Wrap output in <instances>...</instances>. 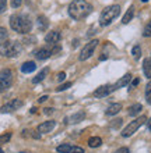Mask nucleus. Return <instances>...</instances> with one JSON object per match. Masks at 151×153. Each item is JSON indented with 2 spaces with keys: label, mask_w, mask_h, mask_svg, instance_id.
<instances>
[{
  "label": "nucleus",
  "mask_w": 151,
  "mask_h": 153,
  "mask_svg": "<svg viewBox=\"0 0 151 153\" xmlns=\"http://www.w3.org/2000/svg\"><path fill=\"white\" fill-rule=\"evenodd\" d=\"M131 54H133V57H134L136 60H139L140 56H141V49H140L139 45H136L134 48L131 49Z\"/></svg>",
  "instance_id": "nucleus-25"
},
{
  "label": "nucleus",
  "mask_w": 151,
  "mask_h": 153,
  "mask_svg": "<svg viewBox=\"0 0 151 153\" xmlns=\"http://www.w3.org/2000/svg\"><path fill=\"white\" fill-rule=\"evenodd\" d=\"M57 52H60L59 43H48L46 46H44V48H41L39 50L35 52V57L38 60L44 61V60H48L52 54H56Z\"/></svg>",
  "instance_id": "nucleus-4"
},
{
  "label": "nucleus",
  "mask_w": 151,
  "mask_h": 153,
  "mask_svg": "<svg viewBox=\"0 0 151 153\" xmlns=\"http://www.w3.org/2000/svg\"><path fill=\"white\" fill-rule=\"evenodd\" d=\"M2 48V54L6 57H16L21 53V45L18 42H7Z\"/></svg>",
  "instance_id": "nucleus-6"
},
{
  "label": "nucleus",
  "mask_w": 151,
  "mask_h": 153,
  "mask_svg": "<svg viewBox=\"0 0 151 153\" xmlns=\"http://www.w3.org/2000/svg\"><path fill=\"white\" fill-rule=\"evenodd\" d=\"M46 100H48V96H46V95H44V96H41L39 99H38L39 103H44V102H46Z\"/></svg>",
  "instance_id": "nucleus-36"
},
{
  "label": "nucleus",
  "mask_w": 151,
  "mask_h": 153,
  "mask_svg": "<svg viewBox=\"0 0 151 153\" xmlns=\"http://www.w3.org/2000/svg\"><path fill=\"white\" fill-rule=\"evenodd\" d=\"M37 22H38V28L41 29V31H45V29L49 27V21H48V18H46L45 16H39V17H38Z\"/></svg>",
  "instance_id": "nucleus-18"
},
{
  "label": "nucleus",
  "mask_w": 151,
  "mask_h": 153,
  "mask_svg": "<svg viewBox=\"0 0 151 153\" xmlns=\"http://www.w3.org/2000/svg\"><path fill=\"white\" fill-rule=\"evenodd\" d=\"M115 153H130V150L127 149V148H120V149H118Z\"/></svg>",
  "instance_id": "nucleus-34"
},
{
  "label": "nucleus",
  "mask_w": 151,
  "mask_h": 153,
  "mask_svg": "<svg viewBox=\"0 0 151 153\" xmlns=\"http://www.w3.org/2000/svg\"><path fill=\"white\" fill-rule=\"evenodd\" d=\"M130 81H131V74H126V75L122 76V78H120V79H119L118 82L113 85L115 91H116V89H119V88H123V86H126V85L129 84Z\"/></svg>",
  "instance_id": "nucleus-14"
},
{
  "label": "nucleus",
  "mask_w": 151,
  "mask_h": 153,
  "mask_svg": "<svg viewBox=\"0 0 151 153\" xmlns=\"http://www.w3.org/2000/svg\"><path fill=\"white\" fill-rule=\"evenodd\" d=\"M55 127H56V121H53V120L45 121V123H42V124L38 127V132L39 134H48V132H50Z\"/></svg>",
  "instance_id": "nucleus-12"
},
{
  "label": "nucleus",
  "mask_w": 151,
  "mask_h": 153,
  "mask_svg": "<svg viewBox=\"0 0 151 153\" xmlns=\"http://www.w3.org/2000/svg\"><path fill=\"white\" fill-rule=\"evenodd\" d=\"M20 153H27V152H20Z\"/></svg>",
  "instance_id": "nucleus-42"
},
{
  "label": "nucleus",
  "mask_w": 151,
  "mask_h": 153,
  "mask_svg": "<svg viewBox=\"0 0 151 153\" xmlns=\"http://www.w3.org/2000/svg\"><path fill=\"white\" fill-rule=\"evenodd\" d=\"M147 127H148V129H150V131H151V118L147 121Z\"/></svg>",
  "instance_id": "nucleus-38"
},
{
  "label": "nucleus",
  "mask_w": 151,
  "mask_h": 153,
  "mask_svg": "<svg viewBox=\"0 0 151 153\" xmlns=\"http://www.w3.org/2000/svg\"><path fill=\"white\" fill-rule=\"evenodd\" d=\"M115 123H112V127L113 128H118V127H120L122 125V123H123V120L122 118H116V120H113Z\"/></svg>",
  "instance_id": "nucleus-32"
},
{
  "label": "nucleus",
  "mask_w": 151,
  "mask_h": 153,
  "mask_svg": "<svg viewBox=\"0 0 151 153\" xmlns=\"http://www.w3.org/2000/svg\"><path fill=\"white\" fill-rule=\"evenodd\" d=\"M139 82H140L139 78H134V79H133V82H131V85H130V89L134 88V86H137V85H139Z\"/></svg>",
  "instance_id": "nucleus-35"
},
{
  "label": "nucleus",
  "mask_w": 151,
  "mask_h": 153,
  "mask_svg": "<svg viewBox=\"0 0 151 153\" xmlns=\"http://www.w3.org/2000/svg\"><path fill=\"white\" fill-rule=\"evenodd\" d=\"M102 145V139L99 137H91L88 139V146L90 148H99Z\"/></svg>",
  "instance_id": "nucleus-22"
},
{
  "label": "nucleus",
  "mask_w": 151,
  "mask_h": 153,
  "mask_svg": "<svg viewBox=\"0 0 151 153\" xmlns=\"http://www.w3.org/2000/svg\"><path fill=\"white\" fill-rule=\"evenodd\" d=\"M55 111V109H45V114H52Z\"/></svg>",
  "instance_id": "nucleus-37"
},
{
  "label": "nucleus",
  "mask_w": 151,
  "mask_h": 153,
  "mask_svg": "<svg viewBox=\"0 0 151 153\" xmlns=\"http://www.w3.org/2000/svg\"><path fill=\"white\" fill-rule=\"evenodd\" d=\"M6 7H7V0H0V13L6 11Z\"/></svg>",
  "instance_id": "nucleus-30"
},
{
  "label": "nucleus",
  "mask_w": 151,
  "mask_h": 153,
  "mask_svg": "<svg viewBox=\"0 0 151 153\" xmlns=\"http://www.w3.org/2000/svg\"><path fill=\"white\" fill-rule=\"evenodd\" d=\"M13 84V73L11 70L4 68L0 71V91H6Z\"/></svg>",
  "instance_id": "nucleus-8"
},
{
  "label": "nucleus",
  "mask_w": 151,
  "mask_h": 153,
  "mask_svg": "<svg viewBox=\"0 0 151 153\" xmlns=\"http://www.w3.org/2000/svg\"><path fill=\"white\" fill-rule=\"evenodd\" d=\"M141 110H143V106L140 105V103H136V105H131L130 107H129V114H130L131 117H134V116H137Z\"/></svg>",
  "instance_id": "nucleus-21"
},
{
  "label": "nucleus",
  "mask_w": 151,
  "mask_h": 153,
  "mask_svg": "<svg viewBox=\"0 0 151 153\" xmlns=\"http://www.w3.org/2000/svg\"><path fill=\"white\" fill-rule=\"evenodd\" d=\"M48 73H49V70H48V68H44V70L41 71V73H39L37 76H35V78H34L32 82H34V84H39L41 81L45 79V76L48 75Z\"/></svg>",
  "instance_id": "nucleus-24"
},
{
  "label": "nucleus",
  "mask_w": 151,
  "mask_h": 153,
  "mask_svg": "<svg viewBox=\"0 0 151 153\" xmlns=\"http://www.w3.org/2000/svg\"><path fill=\"white\" fill-rule=\"evenodd\" d=\"M92 13V6L86 0H74L69 4V16L76 21L84 20Z\"/></svg>",
  "instance_id": "nucleus-1"
},
{
  "label": "nucleus",
  "mask_w": 151,
  "mask_h": 153,
  "mask_svg": "<svg viewBox=\"0 0 151 153\" xmlns=\"http://www.w3.org/2000/svg\"><path fill=\"white\" fill-rule=\"evenodd\" d=\"M10 27L18 33H28L32 29V21L27 14H13L10 17Z\"/></svg>",
  "instance_id": "nucleus-2"
},
{
  "label": "nucleus",
  "mask_w": 151,
  "mask_h": 153,
  "mask_svg": "<svg viewBox=\"0 0 151 153\" xmlns=\"http://www.w3.org/2000/svg\"><path fill=\"white\" fill-rule=\"evenodd\" d=\"M57 152L59 153H84V149L80 146H73V145H59L57 146Z\"/></svg>",
  "instance_id": "nucleus-10"
},
{
  "label": "nucleus",
  "mask_w": 151,
  "mask_h": 153,
  "mask_svg": "<svg viewBox=\"0 0 151 153\" xmlns=\"http://www.w3.org/2000/svg\"><path fill=\"white\" fill-rule=\"evenodd\" d=\"M23 4V0H11V7L13 8H18Z\"/></svg>",
  "instance_id": "nucleus-31"
},
{
  "label": "nucleus",
  "mask_w": 151,
  "mask_h": 153,
  "mask_svg": "<svg viewBox=\"0 0 151 153\" xmlns=\"http://www.w3.org/2000/svg\"><path fill=\"white\" fill-rule=\"evenodd\" d=\"M35 68H37V64L34 61H25L24 64L21 65V73L29 74V73H32V71H35Z\"/></svg>",
  "instance_id": "nucleus-15"
},
{
  "label": "nucleus",
  "mask_w": 151,
  "mask_h": 153,
  "mask_svg": "<svg viewBox=\"0 0 151 153\" xmlns=\"http://www.w3.org/2000/svg\"><path fill=\"white\" fill-rule=\"evenodd\" d=\"M98 39H92L91 42H88V43L83 48L81 53H80V56H78V59H80V61H86L87 59H90L92 54H94V50L95 48L98 46Z\"/></svg>",
  "instance_id": "nucleus-7"
},
{
  "label": "nucleus",
  "mask_w": 151,
  "mask_h": 153,
  "mask_svg": "<svg viewBox=\"0 0 151 153\" xmlns=\"http://www.w3.org/2000/svg\"><path fill=\"white\" fill-rule=\"evenodd\" d=\"M119 14H120V6H119V4H113V6L106 7L105 10L101 13L99 24H101L102 27H108V25H109L110 22L119 16Z\"/></svg>",
  "instance_id": "nucleus-3"
},
{
  "label": "nucleus",
  "mask_w": 151,
  "mask_h": 153,
  "mask_svg": "<svg viewBox=\"0 0 151 153\" xmlns=\"http://www.w3.org/2000/svg\"><path fill=\"white\" fill-rule=\"evenodd\" d=\"M8 42V33L6 31V28L0 27V46H4V45Z\"/></svg>",
  "instance_id": "nucleus-23"
},
{
  "label": "nucleus",
  "mask_w": 151,
  "mask_h": 153,
  "mask_svg": "<svg viewBox=\"0 0 151 153\" xmlns=\"http://www.w3.org/2000/svg\"><path fill=\"white\" fill-rule=\"evenodd\" d=\"M32 137H34V138H37V139H38V138H39V134H37V132H34V134H32Z\"/></svg>",
  "instance_id": "nucleus-39"
},
{
  "label": "nucleus",
  "mask_w": 151,
  "mask_h": 153,
  "mask_svg": "<svg viewBox=\"0 0 151 153\" xmlns=\"http://www.w3.org/2000/svg\"><path fill=\"white\" fill-rule=\"evenodd\" d=\"M60 32H57V31H53V32H48L45 36V42L46 43H59V40H60Z\"/></svg>",
  "instance_id": "nucleus-13"
},
{
  "label": "nucleus",
  "mask_w": 151,
  "mask_h": 153,
  "mask_svg": "<svg viewBox=\"0 0 151 153\" xmlns=\"http://www.w3.org/2000/svg\"><path fill=\"white\" fill-rule=\"evenodd\" d=\"M143 71H144V75L151 79V59H146L143 61Z\"/></svg>",
  "instance_id": "nucleus-20"
},
{
  "label": "nucleus",
  "mask_w": 151,
  "mask_h": 153,
  "mask_svg": "<svg viewBox=\"0 0 151 153\" xmlns=\"http://www.w3.org/2000/svg\"><path fill=\"white\" fill-rule=\"evenodd\" d=\"M21 106H23V102H21L20 99H13V100H10L8 103H6L4 106H2L0 111H2V113H11V111L18 110Z\"/></svg>",
  "instance_id": "nucleus-9"
},
{
  "label": "nucleus",
  "mask_w": 151,
  "mask_h": 153,
  "mask_svg": "<svg viewBox=\"0 0 151 153\" xmlns=\"http://www.w3.org/2000/svg\"><path fill=\"white\" fill-rule=\"evenodd\" d=\"M0 153H4V152H3V150H2V148H0Z\"/></svg>",
  "instance_id": "nucleus-41"
},
{
  "label": "nucleus",
  "mask_w": 151,
  "mask_h": 153,
  "mask_svg": "<svg viewBox=\"0 0 151 153\" xmlns=\"http://www.w3.org/2000/svg\"><path fill=\"white\" fill-rule=\"evenodd\" d=\"M65 78H66V73H59L57 74V81H65Z\"/></svg>",
  "instance_id": "nucleus-33"
},
{
  "label": "nucleus",
  "mask_w": 151,
  "mask_h": 153,
  "mask_svg": "<svg viewBox=\"0 0 151 153\" xmlns=\"http://www.w3.org/2000/svg\"><path fill=\"white\" fill-rule=\"evenodd\" d=\"M143 36H146V38H150L151 36V20L148 21V24L146 25V28H144Z\"/></svg>",
  "instance_id": "nucleus-27"
},
{
  "label": "nucleus",
  "mask_w": 151,
  "mask_h": 153,
  "mask_svg": "<svg viewBox=\"0 0 151 153\" xmlns=\"http://www.w3.org/2000/svg\"><path fill=\"white\" fill-rule=\"evenodd\" d=\"M84 118H86V113H84V111H77V113L73 114L71 117L66 118L65 121H70V123H80V121H83Z\"/></svg>",
  "instance_id": "nucleus-17"
},
{
  "label": "nucleus",
  "mask_w": 151,
  "mask_h": 153,
  "mask_svg": "<svg viewBox=\"0 0 151 153\" xmlns=\"http://www.w3.org/2000/svg\"><path fill=\"white\" fill-rule=\"evenodd\" d=\"M71 86V82H66V84L60 85L59 88H57V92H62V91H66V89H69Z\"/></svg>",
  "instance_id": "nucleus-29"
},
{
  "label": "nucleus",
  "mask_w": 151,
  "mask_h": 153,
  "mask_svg": "<svg viewBox=\"0 0 151 153\" xmlns=\"http://www.w3.org/2000/svg\"><path fill=\"white\" fill-rule=\"evenodd\" d=\"M146 100L151 105V82H148L147 86H146Z\"/></svg>",
  "instance_id": "nucleus-26"
},
{
  "label": "nucleus",
  "mask_w": 151,
  "mask_h": 153,
  "mask_svg": "<svg viewBox=\"0 0 151 153\" xmlns=\"http://www.w3.org/2000/svg\"><path fill=\"white\" fill-rule=\"evenodd\" d=\"M141 1H143V3H147V1H148V0H141Z\"/></svg>",
  "instance_id": "nucleus-40"
},
{
  "label": "nucleus",
  "mask_w": 151,
  "mask_h": 153,
  "mask_svg": "<svg viewBox=\"0 0 151 153\" xmlns=\"http://www.w3.org/2000/svg\"><path fill=\"white\" fill-rule=\"evenodd\" d=\"M133 16H134V7L131 6V7H129V10L125 13V16H123V18H122V22L123 24H129L131 21V18H133Z\"/></svg>",
  "instance_id": "nucleus-19"
},
{
  "label": "nucleus",
  "mask_w": 151,
  "mask_h": 153,
  "mask_svg": "<svg viewBox=\"0 0 151 153\" xmlns=\"http://www.w3.org/2000/svg\"><path fill=\"white\" fill-rule=\"evenodd\" d=\"M115 91L113 85H104V86H99L97 91L94 92V96L95 97H104V96H108L109 93H112Z\"/></svg>",
  "instance_id": "nucleus-11"
},
{
  "label": "nucleus",
  "mask_w": 151,
  "mask_h": 153,
  "mask_svg": "<svg viewBox=\"0 0 151 153\" xmlns=\"http://www.w3.org/2000/svg\"><path fill=\"white\" fill-rule=\"evenodd\" d=\"M10 138H11V134L7 132L4 134V135H0V143H6V142L10 141Z\"/></svg>",
  "instance_id": "nucleus-28"
},
{
  "label": "nucleus",
  "mask_w": 151,
  "mask_h": 153,
  "mask_svg": "<svg viewBox=\"0 0 151 153\" xmlns=\"http://www.w3.org/2000/svg\"><path fill=\"white\" fill-rule=\"evenodd\" d=\"M144 123H147V117H146V116H140L139 118H136L134 121H131L130 124L123 129V131H122V137H125V138L131 137V135H133V134H134L136 131H137V129H139L140 127L144 124Z\"/></svg>",
  "instance_id": "nucleus-5"
},
{
  "label": "nucleus",
  "mask_w": 151,
  "mask_h": 153,
  "mask_svg": "<svg viewBox=\"0 0 151 153\" xmlns=\"http://www.w3.org/2000/svg\"><path fill=\"white\" fill-rule=\"evenodd\" d=\"M122 110V105L120 103H113V105H110L106 110V116H115V114H118L119 111Z\"/></svg>",
  "instance_id": "nucleus-16"
}]
</instances>
